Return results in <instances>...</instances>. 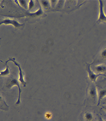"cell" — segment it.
<instances>
[{"label":"cell","instance_id":"6da1fadb","mask_svg":"<svg viewBox=\"0 0 106 121\" xmlns=\"http://www.w3.org/2000/svg\"><path fill=\"white\" fill-rule=\"evenodd\" d=\"M8 60H9V61H12L14 63L15 66H16L18 68V70H19V81L23 87H26V81L25 78H24V72H23L20 65L18 62L16 61L15 59L14 58H9Z\"/></svg>","mask_w":106,"mask_h":121},{"label":"cell","instance_id":"7a4b0ae2","mask_svg":"<svg viewBox=\"0 0 106 121\" xmlns=\"http://www.w3.org/2000/svg\"><path fill=\"white\" fill-rule=\"evenodd\" d=\"M17 86L18 88V99H17L16 102V105H19L20 103V95H21L22 90L20 88V84H19V80L16 78H12V80H10L9 82L7 83V87L8 88H11L13 86Z\"/></svg>","mask_w":106,"mask_h":121},{"label":"cell","instance_id":"3957f363","mask_svg":"<svg viewBox=\"0 0 106 121\" xmlns=\"http://www.w3.org/2000/svg\"><path fill=\"white\" fill-rule=\"evenodd\" d=\"M0 25H11L13 26H14L16 28H22V26L24 25V23H20L19 22L17 21L16 20L14 19H9V18H7V19H2L1 21L0 22Z\"/></svg>","mask_w":106,"mask_h":121},{"label":"cell","instance_id":"277c9868","mask_svg":"<svg viewBox=\"0 0 106 121\" xmlns=\"http://www.w3.org/2000/svg\"><path fill=\"white\" fill-rule=\"evenodd\" d=\"M98 2H99V17H98L97 22L98 23L106 22V15L104 11L103 1L99 0Z\"/></svg>","mask_w":106,"mask_h":121},{"label":"cell","instance_id":"5b68a950","mask_svg":"<svg viewBox=\"0 0 106 121\" xmlns=\"http://www.w3.org/2000/svg\"><path fill=\"white\" fill-rule=\"evenodd\" d=\"M86 70H87V74H88L89 78L90 80L92 81V82H95L97 80V78L100 76H105L104 74H97L95 72L92 70L90 67V65L87 64V66H86Z\"/></svg>","mask_w":106,"mask_h":121},{"label":"cell","instance_id":"8992f818","mask_svg":"<svg viewBox=\"0 0 106 121\" xmlns=\"http://www.w3.org/2000/svg\"><path fill=\"white\" fill-rule=\"evenodd\" d=\"M89 95L90 98L94 102H98V90L94 84H92L89 90Z\"/></svg>","mask_w":106,"mask_h":121},{"label":"cell","instance_id":"52a82bcc","mask_svg":"<svg viewBox=\"0 0 106 121\" xmlns=\"http://www.w3.org/2000/svg\"><path fill=\"white\" fill-rule=\"evenodd\" d=\"M93 71L97 74L104 73L106 71V65L104 64L96 65L93 67Z\"/></svg>","mask_w":106,"mask_h":121},{"label":"cell","instance_id":"ba28073f","mask_svg":"<svg viewBox=\"0 0 106 121\" xmlns=\"http://www.w3.org/2000/svg\"><path fill=\"white\" fill-rule=\"evenodd\" d=\"M44 12H43L42 8L41 7V6H40V8L38 10L34 12H27L26 14L28 17H32V18H36V17H40V16L43 15Z\"/></svg>","mask_w":106,"mask_h":121},{"label":"cell","instance_id":"9c48e42d","mask_svg":"<svg viewBox=\"0 0 106 121\" xmlns=\"http://www.w3.org/2000/svg\"><path fill=\"white\" fill-rule=\"evenodd\" d=\"M98 90V104L102 101V100L106 97V88H97Z\"/></svg>","mask_w":106,"mask_h":121},{"label":"cell","instance_id":"30bf717a","mask_svg":"<svg viewBox=\"0 0 106 121\" xmlns=\"http://www.w3.org/2000/svg\"><path fill=\"white\" fill-rule=\"evenodd\" d=\"M9 61V60H7V61H5V65L6 68L4 70H2L1 71L0 74H1V76H7L10 74V71H9V67L8 65V62Z\"/></svg>","mask_w":106,"mask_h":121},{"label":"cell","instance_id":"8fae6325","mask_svg":"<svg viewBox=\"0 0 106 121\" xmlns=\"http://www.w3.org/2000/svg\"><path fill=\"white\" fill-rule=\"evenodd\" d=\"M40 2L41 3V5L42 7L45 10H47L50 8L51 6V3H50V1H45V0H43V1H40Z\"/></svg>","mask_w":106,"mask_h":121},{"label":"cell","instance_id":"7c38bea8","mask_svg":"<svg viewBox=\"0 0 106 121\" xmlns=\"http://www.w3.org/2000/svg\"><path fill=\"white\" fill-rule=\"evenodd\" d=\"M93 118H94V116H93V113L90 112H86L84 115V119L86 121H92Z\"/></svg>","mask_w":106,"mask_h":121},{"label":"cell","instance_id":"4fadbf2b","mask_svg":"<svg viewBox=\"0 0 106 121\" xmlns=\"http://www.w3.org/2000/svg\"><path fill=\"white\" fill-rule=\"evenodd\" d=\"M18 2H19V5L22 7V8H24L25 9H28V8H29V1H18Z\"/></svg>","mask_w":106,"mask_h":121},{"label":"cell","instance_id":"5bb4252c","mask_svg":"<svg viewBox=\"0 0 106 121\" xmlns=\"http://www.w3.org/2000/svg\"><path fill=\"white\" fill-rule=\"evenodd\" d=\"M35 1H33V0H30L29 2V8H28V10L31 11L33 9V8L34 7L35 4H34Z\"/></svg>","mask_w":106,"mask_h":121},{"label":"cell","instance_id":"9a60e30c","mask_svg":"<svg viewBox=\"0 0 106 121\" xmlns=\"http://www.w3.org/2000/svg\"><path fill=\"white\" fill-rule=\"evenodd\" d=\"M44 117L47 120H50L53 118V114L50 112H46L44 114Z\"/></svg>","mask_w":106,"mask_h":121},{"label":"cell","instance_id":"2e32d148","mask_svg":"<svg viewBox=\"0 0 106 121\" xmlns=\"http://www.w3.org/2000/svg\"><path fill=\"white\" fill-rule=\"evenodd\" d=\"M100 57L103 59H106V48L102 50L100 53Z\"/></svg>","mask_w":106,"mask_h":121},{"label":"cell","instance_id":"e0dca14e","mask_svg":"<svg viewBox=\"0 0 106 121\" xmlns=\"http://www.w3.org/2000/svg\"><path fill=\"white\" fill-rule=\"evenodd\" d=\"M65 2V1H58V4H57V8H58V9H61V8L62 7V5H63V3Z\"/></svg>","mask_w":106,"mask_h":121},{"label":"cell","instance_id":"ac0fdd59","mask_svg":"<svg viewBox=\"0 0 106 121\" xmlns=\"http://www.w3.org/2000/svg\"><path fill=\"white\" fill-rule=\"evenodd\" d=\"M58 1H50V3H51V6L53 7V8H55V7H57V4Z\"/></svg>","mask_w":106,"mask_h":121},{"label":"cell","instance_id":"d6986e66","mask_svg":"<svg viewBox=\"0 0 106 121\" xmlns=\"http://www.w3.org/2000/svg\"><path fill=\"white\" fill-rule=\"evenodd\" d=\"M102 102L103 105H106V97L102 100Z\"/></svg>","mask_w":106,"mask_h":121},{"label":"cell","instance_id":"ffe728a7","mask_svg":"<svg viewBox=\"0 0 106 121\" xmlns=\"http://www.w3.org/2000/svg\"><path fill=\"white\" fill-rule=\"evenodd\" d=\"M98 121H104L103 120V118H102V117H100V116H99V117H98Z\"/></svg>","mask_w":106,"mask_h":121},{"label":"cell","instance_id":"44dd1931","mask_svg":"<svg viewBox=\"0 0 106 121\" xmlns=\"http://www.w3.org/2000/svg\"><path fill=\"white\" fill-rule=\"evenodd\" d=\"M102 108H103V109L106 112V105H103V107H102Z\"/></svg>","mask_w":106,"mask_h":121},{"label":"cell","instance_id":"7402d4cb","mask_svg":"<svg viewBox=\"0 0 106 121\" xmlns=\"http://www.w3.org/2000/svg\"></svg>","mask_w":106,"mask_h":121}]
</instances>
